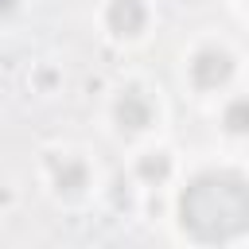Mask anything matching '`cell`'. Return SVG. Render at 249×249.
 <instances>
[{"instance_id": "obj_1", "label": "cell", "mask_w": 249, "mask_h": 249, "mask_svg": "<svg viewBox=\"0 0 249 249\" xmlns=\"http://www.w3.org/2000/svg\"><path fill=\"white\" fill-rule=\"evenodd\" d=\"M179 222L198 241H233L249 230V183L237 171H202L179 195Z\"/></svg>"}, {"instance_id": "obj_2", "label": "cell", "mask_w": 249, "mask_h": 249, "mask_svg": "<svg viewBox=\"0 0 249 249\" xmlns=\"http://www.w3.org/2000/svg\"><path fill=\"white\" fill-rule=\"evenodd\" d=\"M230 78H233V58H230L226 51L206 47V51H198V54L191 58V82H195L198 89H218V86H226Z\"/></svg>"}, {"instance_id": "obj_3", "label": "cell", "mask_w": 249, "mask_h": 249, "mask_svg": "<svg viewBox=\"0 0 249 249\" xmlns=\"http://www.w3.org/2000/svg\"><path fill=\"white\" fill-rule=\"evenodd\" d=\"M113 113H117V124H121V128H128V132H140V128H148V124H152V101H148L140 89L121 93Z\"/></svg>"}, {"instance_id": "obj_4", "label": "cell", "mask_w": 249, "mask_h": 249, "mask_svg": "<svg viewBox=\"0 0 249 249\" xmlns=\"http://www.w3.org/2000/svg\"><path fill=\"white\" fill-rule=\"evenodd\" d=\"M144 19H148V12L140 0H109V8H105V23L117 35H136L144 27Z\"/></svg>"}, {"instance_id": "obj_5", "label": "cell", "mask_w": 249, "mask_h": 249, "mask_svg": "<svg viewBox=\"0 0 249 249\" xmlns=\"http://www.w3.org/2000/svg\"><path fill=\"white\" fill-rule=\"evenodd\" d=\"M51 175H54V187L58 191H66V195H74V191H82L86 187V163H78V160H51Z\"/></svg>"}, {"instance_id": "obj_6", "label": "cell", "mask_w": 249, "mask_h": 249, "mask_svg": "<svg viewBox=\"0 0 249 249\" xmlns=\"http://www.w3.org/2000/svg\"><path fill=\"white\" fill-rule=\"evenodd\" d=\"M136 171H140V179H148V183H163L167 171H171V160H167L163 152H148V156H140Z\"/></svg>"}, {"instance_id": "obj_7", "label": "cell", "mask_w": 249, "mask_h": 249, "mask_svg": "<svg viewBox=\"0 0 249 249\" xmlns=\"http://www.w3.org/2000/svg\"><path fill=\"white\" fill-rule=\"evenodd\" d=\"M222 124H226L230 132H249V93H241V97H233V101L226 105Z\"/></svg>"}]
</instances>
